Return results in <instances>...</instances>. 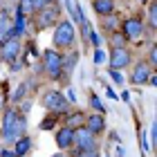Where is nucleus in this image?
Returning <instances> with one entry per match:
<instances>
[{"label":"nucleus","instance_id":"nucleus-1","mask_svg":"<svg viewBox=\"0 0 157 157\" xmlns=\"http://www.w3.org/2000/svg\"><path fill=\"white\" fill-rule=\"evenodd\" d=\"M27 130V124H25V117L18 115L16 110H5V119H2V139L5 141H16L25 135Z\"/></svg>","mask_w":157,"mask_h":157},{"label":"nucleus","instance_id":"nucleus-2","mask_svg":"<svg viewBox=\"0 0 157 157\" xmlns=\"http://www.w3.org/2000/svg\"><path fill=\"white\" fill-rule=\"evenodd\" d=\"M74 40V25L70 20H61L54 29V45L56 47H70Z\"/></svg>","mask_w":157,"mask_h":157},{"label":"nucleus","instance_id":"nucleus-3","mask_svg":"<svg viewBox=\"0 0 157 157\" xmlns=\"http://www.w3.org/2000/svg\"><path fill=\"white\" fill-rule=\"evenodd\" d=\"M61 61H63V56L59 52H54V49H47V52L43 54V67H45V72L52 78H59L61 76V72H63Z\"/></svg>","mask_w":157,"mask_h":157},{"label":"nucleus","instance_id":"nucleus-4","mask_svg":"<svg viewBox=\"0 0 157 157\" xmlns=\"http://www.w3.org/2000/svg\"><path fill=\"white\" fill-rule=\"evenodd\" d=\"M78 151H94L97 148V141H94V132H90L85 126H78L74 128V141Z\"/></svg>","mask_w":157,"mask_h":157},{"label":"nucleus","instance_id":"nucleus-5","mask_svg":"<svg viewBox=\"0 0 157 157\" xmlns=\"http://www.w3.org/2000/svg\"><path fill=\"white\" fill-rule=\"evenodd\" d=\"M2 49H0V56L7 61V63H13L18 59V54H20V43H18V36H9L2 45H0Z\"/></svg>","mask_w":157,"mask_h":157},{"label":"nucleus","instance_id":"nucleus-6","mask_svg":"<svg viewBox=\"0 0 157 157\" xmlns=\"http://www.w3.org/2000/svg\"><path fill=\"white\" fill-rule=\"evenodd\" d=\"M43 105H45L47 110H52V112H63L67 108V99L59 94V92H47L45 97H43Z\"/></svg>","mask_w":157,"mask_h":157},{"label":"nucleus","instance_id":"nucleus-7","mask_svg":"<svg viewBox=\"0 0 157 157\" xmlns=\"http://www.w3.org/2000/svg\"><path fill=\"white\" fill-rule=\"evenodd\" d=\"M130 65V52L126 47H112V56H110V70H121Z\"/></svg>","mask_w":157,"mask_h":157},{"label":"nucleus","instance_id":"nucleus-8","mask_svg":"<svg viewBox=\"0 0 157 157\" xmlns=\"http://www.w3.org/2000/svg\"><path fill=\"white\" fill-rule=\"evenodd\" d=\"M141 32H144V23H141L139 18H128L124 20V36L126 38H139Z\"/></svg>","mask_w":157,"mask_h":157},{"label":"nucleus","instance_id":"nucleus-9","mask_svg":"<svg viewBox=\"0 0 157 157\" xmlns=\"http://www.w3.org/2000/svg\"><path fill=\"white\" fill-rule=\"evenodd\" d=\"M56 16H59V7H52V9H45V7H43V9L38 11V27H40V29L52 27Z\"/></svg>","mask_w":157,"mask_h":157},{"label":"nucleus","instance_id":"nucleus-10","mask_svg":"<svg viewBox=\"0 0 157 157\" xmlns=\"http://www.w3.org/2000/svg\"><path fill=\"white\" fill-rule=\"evenodd\" d=\"M72 141H74V130H72L70 126L61 128V130L56 132V146H59L61 151H65V148H70V146H72Z\"/></svg>","mask_w":157,"mask_h":157},{"label":"nucleus","instance_id":"nucleus-11","mask_svg":"<svg viewBox=\"0 0 157 157\" xmlns=\"http://www.w3.org/2000/svg\"><path fill=\"white\" fill-rule=\"evenodd\" d=\"M148 76H151V65H146V63H139V65L132 70L130 81H132L135 85H144V83L148 81Z\"/></svg>","mask_w":157,"mask_h":157},{"label":"nucleus","instance_id":"nucleus-12","mask_svg":"<svg viewBox=\"0 0 157 157\" xmlns=\"http://www.w3.org/2000/svg\"><path fill=\"white\" fill-rule=\"evenodd\" d=\"M11 36V20H9V11H0V45Z\"/></svg>","mask_w":157,"mask_h":157},{"label":"nucleus","instance_id":"nucleus-13","mask_svg":"<svg viewBox=\"0 0 157 157\" xmlns=\"http://www.w3.org/2000/svg\"><path fill=\"white\" fill-rule=\"evenodd\" d=\"M85 121H88V126H85V128H88L90 132H94V135H99V132L105 130V121H103L101 115H92V117H88Z\"/></svg>","mask_w":157,"mask_h":157},{"label":"nucleus","instance_id":"nucleus-14","mask_svg":"<svg viewBox=\"0 0 157 157\" xmlns=\"http://www.w3.org/2000/svg\"><path fill=\"white\" fill-rule=\"evenodd\" d=\"M13 144H16V148H13V155H16V157H23V155H27V153H29V148H32V141L27 139L25 135H23L20 139H16Z\"/></svg>","mask_w":157,"mask_h":157},{"label":"nucleus","instance_id":"nucleus-15","mask_svg":"<svg viewBox=\"0 0 157 157\" xmlns=\"http://www.w3.org/2000/svg\"><path fill=\"white\" fill-rule=\"evenodd\" d=\"M94 11L99 16H108L115 11V5H112V0H94Z\"/></svg>","mask_w":157,"mask_h":157},{"label":"nucleus","instance_id":"nucleus-16","mask_svg":"<svg viewBox=\"0 0 157 157\" xmlns=\"http://www.w3.org/2000/svg\"><path fill=\"white\" fill-rule=\"evenodd\" d=\"M25 34V13L23 11H16V23H11V36H20Z\"/></svg>","mask_w":157,"mask_h":157},{"label":"nucleus","instance_id":"nucleus-17","mask_svg":"<svg viewBox=\"0 0 157 157\" xmlns=\"http://www.w3.org/2000/svg\"><path fill=\"white\" fill-rule=\"evenodd\" d=\"M117 27H119V18L115 16V11L103 16V29L105 32H117Z\"/></svg>","mask_w":157,"mask_h":157},{"label":"nucleus","instance_id":"nucleus-18","mask_svg":"<svg viewBox=\"0 0 157 157\" xmlns=\"http://www.w3.org/2000/svg\"><path fill=\"white\" fill-rule=\"evenodd\" d=\"M65 5H67V9H70V13H72V18L76 20V23H83V11L78 9L76 0H65Z\"/></svg>","mask_w":157,"mask_h":157},{"label":"nucleus","instance_id":"nucleus-19","mask_svg":"<svg viewBox=\"0 0 157 157\" xmlns=\"http://www.w3.org/2000/svg\"><path fill=\"white\" fill-rule=\"evenodd\" d=\"M81 121H85V117L81 115V112H76V115L67 117V126H70V128L74 130V128H78V126H81Z\"/></svg>","mask_w":157,"mask_h":157},{"label":"nucleus","instance_id":"nucleus-20","mask_svg":"<svg viewBox=\"0 0 157 157\" xmlns=\"http://www.w3.org/2000/svg\"><path fill=\"white\" fill-rule=\"evenodd\" d=\"M124 43H126L124 32H112V47H124Z\"/></svg>","mask_w":157,"mask_h":157},{"label":"nucleus","instance_id":"nucleus-21","mask_svg":"<svg viewBox=\"0 0 157 157\" xmlns=\"http://www.w3.org/2000/svg\"><path fill=\"white\" fill-rule=\"evenodd\" d=\"M148 23H151V29L157 27V9H155V2L151 5V11H148Z\"/></svg>","mask_w":157,"mask_h":157},{"label":"nucleus","instance_id":"nucleus-22","mask_svg":"<svg viewBox=\"0 0 157 157\" xmlns=\"http://www.w3.org/2000/svg\"><path fill=\"white\" fill-rule=\"evenodd\" d=\"M90 103H92V108L94 110H99V112H105V105L99 101V97L97 94H90Z\"/></svg>","mask_w":157,"mask_h":157},{"label":"nucleus","instance_id":"nucleus-23","mask_svg":"<svg viewBox=\"0 0 157 157\" xmlns=\"http://www.w3.org/2000/svg\"><path fill=\"white\" fill-rule=\"evenodd\" d=\"M90 34H92V27H90V23H81V36H83V40H88L90 38Z\"/></svg>","mask_w":157,"mask_h":157},{"label":"nucleus","instance_id":"nucleus-24","mask_svg":"<svg viewBox=\"0 0 157 157\" xmlns=\"http://www.w3.org/2000/svg\"><path fill=\"white\" fill-rule=\"evenodd\" d=\"M47 0H32V11H40L43 7H45Z\"/></svg>","mask_w":157,"mask_h":157},{"label":"nucleus","instance_id":"nucleus-25","mask_svg":"<svg viewBox=\"0 0 157 157\" xmlns=\"http://www.w3.org/2000/svg\"><path fill=\"white\" fill-rule=\"evenodd\" d=\"M20 2H23V9H20L23 13H34L32 11V0H20Z\"/></svg>","mask_w":157,"mask_h":157},{"label":"nucleus","instance_id":"nucleus-26","mask_svg":"<svg viewBox=\"0 0 157 157\" xmlns=\"http://www.w3.org/2000/svg\"><path fill=\"white\" fill-rule=\"evenodd\" d=\"M110 76H112V78H115V83H119V85H121V83H124V76H121V74H119V70H110Z\"/></svg>","mask_w":157,"mask_h":157},{"label":"nucleus","instance_id":"nucleus-27","mask_svg":"<svg viewBox=\"0 0 157 157\" xmlns=\"http://www.w3.org/2000/svg\"><path fill=\"white\" fill-rule=\"evenodd\" d=\"M25 90H27V83H23V85H20V88H18L16 92H13V99H20V97L25 94Z\"/></svg>","mask_w":157,"mask_h":157},{"label":"nucleus","instance_id":"nucleus-28","mask_svg":"<svg viewBox=\"0 0 157 157\" xmlns=\"http://www.w3.org/2000/svg\"><path fill=\"white\" fill-rule=\"evenodd\" d=\"M157 65V47H151V67Z\"/></svg>","mask_w":157,"mask_h":157},{"label":"nucleus","instance_id":"nucleus-29","mask_svg":"<svg viewBox=\"0 0 157 157\" xmlns=\"http://www.w3.org/2000/svg\"><path fill=\"white\" fill-rule=\"evenodd\" d=\"M78 157H99V155H97V148H94V151H81Z\"/></svg>","mask_w":157,"mask_h":157},{"label":"nucleus","instance_id":"nucleus-30","mask_svg":"<svg viewBox=\"0 0 157 157\" xmlns=\"http://www.w3.org/2000/svg\"><path fill=\"white\" fill-rule=\"evenodd\" d=\"M94 61H97V63H101V61H103V52H101V49H97V54H94Z\"/></svg>","mask_w":157,"mask_h":157},{"label":"nucleus","instance_id":"nucleus-31","mask_svg":"<svg viewBox=\"0 0 157 157\" xmlns=\"http://www.w3.org/2000/svg\"><path fill=\"white\" fill-rule=\"evenodd\" d=\"M0 157H16L13 151H0Z\"/></svg>","mask_w":157,"mask_h":157},{"label":"nucleus","instance_id":"nucleus-32","mask_svg":"<svg viewBox=\"0 0 157 157\" xmlns=\"http://www.w3.org/2000/svg\"><path fill=\"white\" fill-rule=\"evenodd\" d=\"M49 126H54V119H45V124H43L40 128H49Z\"/></svg>","mask_w":157,"mask_h":157},{"label":"nucleus","instance_id":"nucleus-33","mask_svg":"<svg viewBox=\"0 0 157 157\" xmlns=\"http://www.w3.org/2000/svg\"><path fill=\"white\" fill-rule=\"evenodd\" d=\"M117 155H119V157H126V151H124V148L119 146V148H117Z\"/></svg>","mask_w":157,"mask_h":157},{"label":"nucleus","instance_id":"nucleus-34","mask_svg":"<svg viewBox=\"0 0 157 157\" xmlns=\"http://www.w3.org/2000/svg\"><path fill=\"white\" fill-rule=\"evenodd\" d=\"M0 108H2V94H0Z\"/></svg>","mask_w":157,"mask_h":157},{"label":"nucleus","instance_id":"nucleus-35","mask_svg":"<svg viewBox=\"0 0 157 157\" xmlns=\"http://www.w3.org/2000/svg\"><path fill=\"white\" fill-rule=\"evenodd\" d=\"M54 157H63V155H54Z\"/></svg>","mask_w":157,"mask_h":157},{"label":"nucleus","instance_id":"nucleus-36","mask_svg":"<svg viewBox=\"0 0 157 157\" xmlns=\"http://www.w3.org/2000/svg\"><path fill=\"white\" fill-rule=\"evenodd\" d=\"M141 2H146V0H141Z\"/></svg>","mask_w":157,"mask_h":157},{"label":"nucleus","instance_id":"nucleus-37","mask_svg":"<svg viewBox=\"0 0 157 157\" xmlns=\"http://www.w3.org/2000/svg\"><path fill=\"white\" fill-rule=\"evenodd\" d=\"M105 157H108V155H105Z\"/></svg>","mask_w":157,"mask_h":157},{"label":"nucleus","instance_id":"nucleus-38","mask_svg":"<svg viewBox=\"0 0 157 157\" xmlns=\"http://www.w3.org/2000/svg\"><path fill=\"white\" fill-rule=\"evenodd\" d=\"M47 2H49V0H47Z\"/></svg>","mask_w":157,"mask_h":157}]
</instances>
